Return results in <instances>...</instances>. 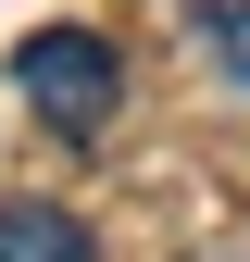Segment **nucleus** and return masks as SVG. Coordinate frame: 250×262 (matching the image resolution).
<instances>
[{
  "label": "nucleus",
  "instance_id": "obj_1",
  "mask_svg": "<svg viewBox=\"0 0 250 262\" xmlns=\"http://www.w3.org/2000/svg\"><path fill=\"white\" fill-rule=\"evenodd\" d=\"M13 88H25V113L50 125V138H100L113 125V100H125V62H113V38H88V25H38V38L13 50Z\"/></svg>",
  "mask_w": 250,
  "mask_h": 262
},
{
  "label": "nucleus",
  "instance_id": "obj_2",
  "mask_svg": "<svg viewBox=\"0 0 250 262\" xmlns=\"http://www.w3.org/2000/svg\"><path fill=\"white\" fill-rule=\"evenodd\" d=\"M0 262H88V225L62 200H0Z\"/></svg>",
  "mask_w": 250,
  "mask_h": 262
},
{
  "label": "nucleus",
  "instance_id": "obj_3",
  "mask_svg": "<svg viewBox=\"0 0 250 262\" xmlns=\"http://www.w3.org/2000/svg\"><path fill=\"white\" fill-rule=\"evenodd\" d=\"M187 38L213 50L225 88H250V0H187Z\"/></svg>",
  "mask_w": 250,
  "mask_h": 262
}]
</instances>
